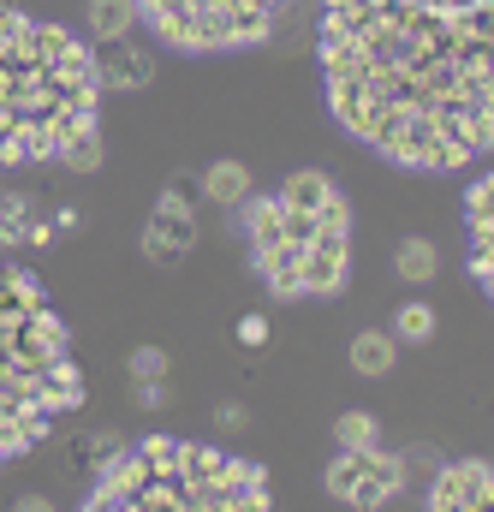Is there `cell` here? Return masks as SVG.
<instances>
[{"label": "cell", "mask_w": 494, "mask_h": 512, "mask_svg": "<svg viewBox=\"0 0 494 512\" xmlns=\"http://www.w3.org/2000/svg\"><path fill=\"white\" fill-rule=\"evenodd\" d=\"M334 120L399 167H465L494 143V0H322Z\"/></svg>", "instance_id": "cell-1"}, {"label": "cell", "mask_w": 494, "mask_h": 512, "mask_svg": "<svg viewBox=\"0 0 494 512\" xmlns=\"http://www.w3.org/2000/svg\"><path fill=\"white\" fill-rule=\"evenodd\" d=\"M96 54L18 6H0V167L54 161L96 137Z\"/></svg>", "instance_id": "cell-2"}, {"label": "cell", "mask_w": 494, "mask_h": 512, "mask_svg": "<svg viewBox=\"0 0 494 512\" xmlns=\"http://www.w3.org/2000/svg\"><path fill=\"white\" fill-rule=\"evenodd\" d=\"M84 405V370L36 274L0 262V465Z\"/></svg>", "instance_id": "cell-3"}, {"label": "cell", "mask_w": 494, "mask_h": 512, "mask_svg": "<svg viewBox=\"0 0 494 512\" xmlns=\"http://www.w3.org/2000/svg\"><path fill=\"white\" fill-rule=\"evenodd\" d=\"M78 512H274L268 471L227 447L149 435L102 471Z\"/></svg>", "instance_id": "cell-4"}, {"label": "cell", "mask_w": 494, "mask_h": 512, "mask_svg": "<svg viewBox=\"0 0 494 512\" xmlns=\"http://www.w3.org/2000/svg\"><path fill=\"white\" fill-rule=\"evenodd\" d=\"M250 262L280 298H328L352 268V215L328 173H292L280 191L250 197Z\"/></svg>", "instance_id": "cell-5"}, {"label": "cell", "mask_w": 494, "mask_h": 512, "mask_svg": "<svg viewBox=\"0 0 494 512\" xmlns=\"http://www.w3.org/2000/svg\"><path fill=\"white\" fill-rule=\"evenodd\" d=\"M292 0H137L155 36L179 54H227L262 42Z\"/></svg>", "instance_id": "cell-6"}, {"label": "cell", "mask_w": 494, "mask_h": 512, "mask_svg": "<svg viewBox=\"0 0 494 512\" xmlns=\"http://www.w3.org/2000/svg\"><path fill=\"white\" fill-rule=\"evenodd\" d=\"M328 489H334V501H352V507H381L393 489H399V459H387V453H340L334 459V471H328Z\"/></svg>", "instance_id": "cell-7"}, {"label": "cell", "mask_w": 494, "mask_h": 512, "mask_svg": "<svg viewBox=\"0 0 494 512\" xmlns=\"http://www.w3.org/2000/svg\"><path fill=\"white\" fill-rule=\"evenodd\" d=\"M191 245H197V209H191L179 191H167V197L149 209V221H143V256H149V262H179Z\"/></svg>", "instance_id": "cell-8"}, {"label": "cell", "mask_w": 494, "mask_h": 512, "mask_svg": "<svg viewBox=\"0 0 494 512\" xmlns=\"http://www.w3.org/2000/svg\"><path fill=\"white\" fill-rule=\"evenodd\" d=\"M429 512H494V465L483 459H459L435 477Z\"/></svg>", "instance_id": "cell-9"}, {"label": "cell", "mask_w": 494, "mask_h": 512, "mask_svg": "<svg viewBox=\"0 0 494 512\" xmlns=\"http://www.w3.org/2000/svg\"><path fill=\"white\" fill-rule=\"evenodd\" d=\"M465 233H471V274L494 298V173H483L465 197Z\"/></svg>", "instance_id": "cell-10"}, {"label": "cell", "mask_w": 494, "mask_h": 512, "mask_svg": "<svg viewBox=\"0 0 494 512\" xmlns=\"http://www.w3.org/2000/svg\"><path fill=\"white\" fill-rule=\"evenodd\" d=\"M96 66H102V84H114V90H143V84L155 78V60H149V48H137L131 36H120V42H102Z\"/></svg>", "instance_id": "cell-11"}, {"label": "cell", "mask_w": 494, "mask_h": 512, "mask_svg": "<svg viewBox=\"0 0 494 512\" xmlns=\"http://www.w3.org/2000/svg\"><path fill=\"white\" fill-rule=\"evenodd\" d=\"M137 18H143L137 0H90V30H96V42H120V36H131Z\"/></svg>", "instance_id": "cell-12"}, {"label": "cell", "mask_w": 494, "mask_h": 512, "mask_svg": "<svg viewBox=\"0 0 494 512\" xmlns=\"http://www.w3.org/2000/svg\"><path fill=\"white\" fill-rule=\"evenodd\" d=\"M203 191H209L215 203H245V197H250V173L239 167V161H221V167H209Z\"/></svg>", "instance_id": "cell-13"}, {"label": "cell", "mask_w": 494, "mask_h": 512, "mask_svg": "<svg viewBox=\"0 0 494 512\" xmlns=\"http://www.w3.org/2000/svg\"><path fill=\"white\" fill-rule=\"evenodd\" d=\"M352 364H358L364 376H387V364H393V340H387V334H358V340H352Z\"/></svg>", "instance_id": "cell-14"}, {"label": "cell", "mask_w": 494, "mask_h": 512, "mask_svg": "<svg viewBox=\"0 0 494 512\" xmlns=\"http://www.w3.org/2000/svg\"><path fill=\"white\" fill-rule=\"evenodd\" d=\"M393 268H399L405 280H429V274H435V251H429L423 239H405L399 256H393Z\"/></svg>", "instance_id": "cell-15"}, {"label": "cell", "mask_w": 494, "mask_h": 512, "mask_svg": "<svg viewBox=\"0 0 494 512\" xmlns=\"http://www.w3.org/2000/svg\"><path fill=\"white\" fill-rule=\"evenodd\" d=\"M393 334H399V340H411V346H417V340H429V334H435V310H429V304H405V310H399V322H393Z\"/></svg>", "instance_id": "cell-16"}, {"label": "cell", "mask_w": 494, "mask_h": 512, "mask_svg": "<svg viewBox=\"0 0 494 512\" xmlns=\"http://www.w3.org/2000/svg\"><path fill=\"white\" fill-rule=\"evenodd\" d=\"M340 453H364V447H375V423L364 417V411H352V417H340Z\"/></svg>", "instance_id": "cell-17"}, {"label": "cell", "mask_w": 494, "mask_h": 512, "mask_svg": "<svg viewBox=\"0 0 494 512\" xmlns=\"http://www.w3.org/2000/svg\"><path fill=\"white\" fill-rule=\"evenodd\" d=\"M66 161H72V167H78V173H90V167H96V161H102V137H90V143H78V149H72V155H66Z\"/></svg>", "instance_id": "cell-18"}, {"label": "cell", "mask_w": 494, "mask_h": 512, "mask_svg": "<svg viewBox=\"0 0 494 512\" xmlns=\"http://www.w3.org/2000/svg\"><path fill=\"white\" fill-rule=\"evenodd\" d=\"M239 340H245V346H262V340H268V322H262V316H245V322H239Z\"/></svg>", "instance_id": "cell-19"}]
</instances>
